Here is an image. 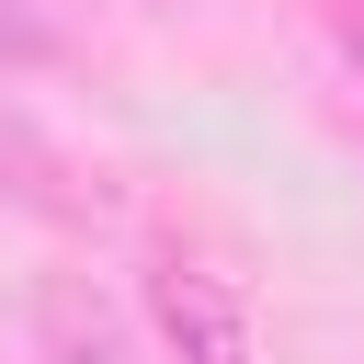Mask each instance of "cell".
Wrapping results in <instances>:
<instances>
[{"label":"cell","mask_w":364,"mask_h":364,"mask_svg":"<svg viewBox=\"0 0 364 364\" xmlns=\"http://www.w3.org/2000/svg\"><path fill=\"white\" fill-rule=\"evenodd\" d=\"M57 46V11L46 0H0V57H46Z\"/></svg>","instance_id":"7a4b0ae2"},{"label":"cell","mask_w":364,"mask_h":364,"mask_svg":"<svg viewBox=\"0 0 364 364\" xmlns=\"http://www.w3.org/2000/svg\"><path fill=\"white\" fill-rule=\"evenodd\" d=\"M159 318H171L182 364H239V307L216 296L205 262H171V273H159Z\"/></svg>","instance_id":"6da1fadb"}]
</instances>
